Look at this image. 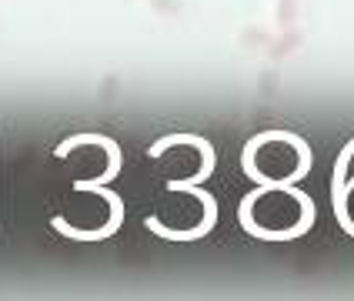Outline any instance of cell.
I'll return each mask as SVG.
<instances>
[{
  "instance_id": "obj_1",
  "label": "cell",
  "mask_w": 354,
  "mask_h": 301,
  "mask_svg": "<svg viewBox=\"0 0 354 301\" xmlns=\"http://www.w3.org/2000/svg\"><path fill=\"white\" fill-rule=\"evenodd\" d=\"M315 218L311 201L288 184H268L241 204V221L257 238H295Z\"/></svg>"
},
{
  "instance_id": "obj_2",
  "label": "cell",
  "mask_w": 354,
  "mask_h": 301,
  "mask_svg": "<svg viewBox=\"0 0 354 301\" xmlns=\"http://www.w3.org/2000/svg\"><path fill=\"white\" fill-rule=\"evenodd\" d=\"M244 167L264 184H288L297 174H304L308 147L297 138H288V134H264L248 147Z\"/></svg>"
},
{
  "instance_id": "obj_3",
  "label": "cell",
  "mask_w": 354,
  "mask_h": 301,
  "mask_svg": "<svg viewBox=\"0 0 354 301\" xmlns=\"http://www.w3.org/2000/svg\"><path fill=\"white\" fill-rule=\"evenodd\" d=\"M337 215L344 221V228L354 235V181L341 184V191H337Z\"/></svg>"
}]
</instances>
